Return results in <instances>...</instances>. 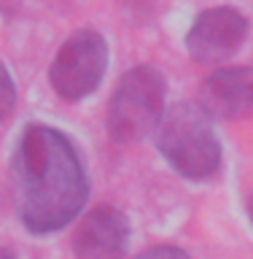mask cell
I'll use <instances>...</instances> for the list:
<instances>
[{
	"instance_id": "6da1fadb",
	"label": "cell",
	"mask_w": 253,
	"mask_h": 259,
	"mask_svg": "<svg viewBox=\"0 0 253 259\" xmlns=\"http://www.w3.org/2000/svg\"><path fill=\"white\" fill-rule=\"evenodd\" d=\"M14 184L19 219L35 235L70 224L89 194L78 151L62 133L46 124L24 130L14 157Z\"/></svg>"
},
{
	"instance_id": "7a4b0ae2",
	"label": "cell",
	"mask_w": 253,
	"mask_h": 259,
	"mask_svg": "<svg viewBox=\"0 0 253 259\" xmlns=\"http://www.w3.org/2000/svg\"><path fill=\"white\" fill-rule=\"evenodd\" d=\"M157 143L175 173L191 181L210 178L221 165V143L199 105L175 103L159 121Z\"/></svg>"
},
{
	"instance_id": "3957f363",
	"label": "cell",
	"mask_w": 253,
	"mask_h": 259,
	"mask_svg": "<svg viewBox=\"0 0 253 259\" xmlns=\"http://www.w3.org/2000/svg\"><path fill=\"white\" fill-rule=\"evenodd\" d=\"M165 116V78L140 65L124 73L108 105V133L116 143H135L159 127Z\"/></svg>"
},
{
	"instance_id": "277c9868",
	"label": "cell",
	"mask_w": 253,
	"mask_h": 259,
	"mask_svg": "<svg viewBox=\"0 0 253 259\" xmlns=\"http://www.w3.org/2000/svg\"><path fill=\"white\" fill-rule=\"evenodd\" d=\"M108 46L100 32L78 30L62 44L52 62V87L65 100H81L92 95L105 76Z\"/></svg>"
},
{
	"instance_id": "5b68a950",
	"label": "cell",
	"mask_w": 253,
	"mask_h": 259,
	"mask_svg": "<svg viewBox=\"0 0 253 259\" xmlns=\"http://www.w3.org/2000/svg\"><path fill=\"white\" fill-rule=\"evenodd\" d=\"M248 35V19L237 8L221 6L199 14L186 35V49L199 65H221L237 54Z\"/></svg>"
},
{
	"instance_id": "8992f818",
	"label": "cell",
	"mask_w": 253,
	"mask_h": 259,
	"mask_svg": "<svg viewBox=\"0 0 253 259\" xmlns=\"http://www.w3.org/2000/svg\"><path fill=\"white\" fill-rule=\"evenodd\" d=\"M129 246V222L119 208L97 205L73 232L76 259H121Z\"/></svg>"
},
{
	"instance_id": "52a82bcc",
	"label": "cell",
	"mask_w": 253,
	"mask_h": 259,
	"mask_svg": "<svg viewBox=\"0 0 253 259\" xmlns=\"http://www.w3.org/2000/svg\"><path fill=\"white\" fill-rule=\"evenodd\" d=\"M199 108L210 119H242L253 113V68H221L202 81Z\"/></svg>"
},
{
	"instance_id": "ba28073f",
	"label": "cell",
	"mask_w": 253,
	"mask_h": 259,
	"mask_svg": "<svg viewBox=\"0 0 253 259\" xmlns=\"http://www.w3.org/2000/svg\"><path fill=\"white\" fill-rule=\"evenodd\" d=\"M16 103V87H14V78L11 73L6 70V65L0 62V121H3L8 113H11Z\"/></svg>"
},
{
	"instance_id": "9c48e42d",
	"label": "cell",
	"mask_w": 253,
	"mask_h": 259,
	"mask_svg": "<svg viewBox=\"0 0 253 259\" xmlns=\"http://www.w3.org/2000/svg\"><path fill=\"white\" fill-rule=\"evenodd\" d=\"M137 259H189V254L178 246H154L148 251H143Z\"/></svg>"
},
{
	"instance_id": "30bf717a",
	"label": "cell",
	"mask_w": 253,
	"mask_h": 259,
	"mask_svg": "<svg viewBox=\"0 0 253 259\" xmlns=\"http://www.w3.org/2000/svg\"><path fill=\"white\" fill-rule=\"evenodd\" d=\"M0 259H19V256H14L11 251H0Z\"/></svg>"
},
{
	"instance_id": "8fae6325",
	"label": "cell",
	"mask_w": 253,
	"mask_h": 259,
	"mask_svg": "<svg viewBox=\"0 0 253 259\" xmlns=\"http://www.w3.org/2000/svg\"><path fill=\"white\" fill-rule=\"evenodd\" d=\"M248 216H250V222H253V194L248 197Z\"/></svg>"
}]
</instances>
